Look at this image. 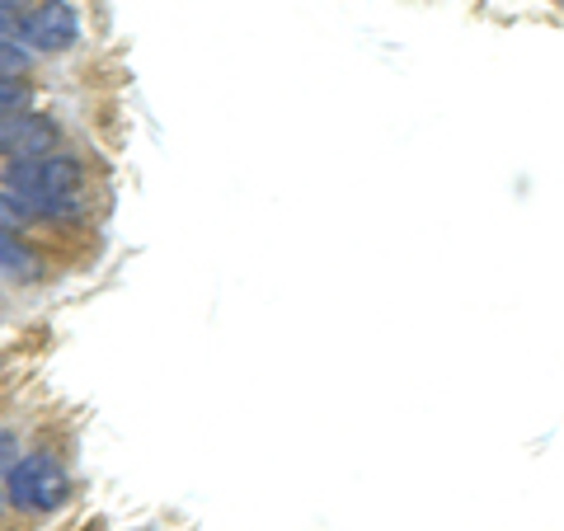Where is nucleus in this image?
Returning <instances> with one entry per match:
<instances>
[{
	"label": "nucleus",
	"instance_id": "423d86ee",
	"mask_svg": "<svg viewBox=\"0 0 564 531\" xmlns=\"http://www.w3.org/2000/svg\"><path fill=\"white\" fill-rule=\"evenodd\" d=\"M24 71H29V52L20 43L0 39V80H20Z\"/></svg>",
	"mask_w": 564,
	"mask_h": 531
},
{
	"label": "nucleus",
	"instance_id": "f03ea898",
	"mask_svg": "<svg viewBox=\"0 0 564 531\" xmlns=\"http://www.w3.org/2000/svg\"><path fill=\"white\" fill-rule=\"evenodd\" d=\"M10 503L20 512H52L66 499V470L57 456L47 452H29L10 466V480H6Z\"/></svg>",
	"mask_w": 564,
	"mask_h": 531
},
{
	"label": "nucleus",
	"instance_id": "39448f33",
	"mask_svg": "<svg viewBox=\"0 0 564 531\" xmlns=\"http://www.w3.org/2000/svg\"><path fill=\"white\" fill-rule=\"evenodd\" d=\"M0 273H14V278L39 273V254L29 245H20V236H10V231H0Z\"/></svg>",
	"mask_w": 564,
	"mask_h": 531
},
{
	"label": "nucleus",
	"instance_id": "7ed1b4c3",
	"mask_svg": "<svg viewBox=\"0 0 564 531\" xmlns=\"http://www.w3.org/2000/svg\"><path fill=\"white\" fill-rule=\"evenodd\" d=\"M14 33L39 52H66L80 39V14H76L70 0H39L29 14L14 20Z\"/></svg>",
	"mask_w": 564,
	"mask_h": 531
},
{
	"label": "nucleus",
	"instance_id": "20e7f679",
	"mask_svg": "<svg viewBox=\"0 0 564 531\" xmlns=\"http://www.w3.org/2000/svg\"><path fill=\"white\" fill-rule=\"evenodd\" d=\"M0 155H10V161L57 155V128L43 113H6L0 118Z\"/></svg>",
	"mask_w": 564,
	"mask_h": 531
},
{
	"label": "nucleus",
	"instance_id": "6e6552de",
	"mask_svg": "<svg viewBox=\"0 0 564 531\" xmlns=\"http://www.w3.org/2000/svg\"><path fill=\"white\" fill-rule=\"evenodd\" d=\"M20 217H24V212L14 207V203L6 198V193H0V231H10V226H20Z\"/></svg>",
	"mask_w": 564,
	"mask_h": 531
},
{
	"label": "nucleus",
	"instance_id": "0eeeda50",
	"mask_svg": "<svg viewBox=\"0 0 564 531\" xmlns=\"http://www.w3.org/2000/svg\"><path fill=\"white\" fill-rule=\"evenodd\" d=\"M24 104H29V85L0 80V118H6V113H24Z\"/></svg>",
	"mask_w": 564,
	"mask_h": 531
},
{
	"label": "nucleus",
	"instance_id": "f257e3e1",
	"mask_svg": "<svg viewBox=\"0 0 564 531\" xmlns=\"http://www.w3.org/2000/svg\"><path fill=\"white\" fill-rule=\"evenodd\" d=\"M0 188L6 198L33 212V217H70L80 207L85 170L70 155H39V161H10L0 170Z\"/></svg>",
	"mask_w": 564,
	"mask_h": 531
}]
</instances>
